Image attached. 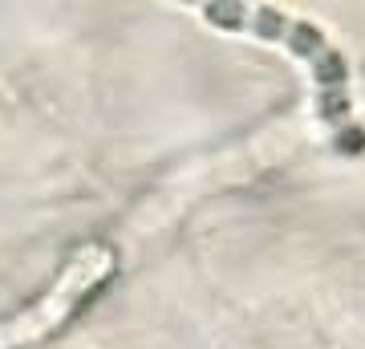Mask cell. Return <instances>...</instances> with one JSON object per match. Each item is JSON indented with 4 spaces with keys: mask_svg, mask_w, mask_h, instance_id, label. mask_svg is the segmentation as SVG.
Segmentation results:
<instances>
[{
    "mask_svg": "<svg viewBox=\"0 0 365 349\" xmlns=\"http://www.w3.org/2000/svg\"><path fill=\"white\" fill-rule=\"evenodd\" d=\"M313 69H317V81H321V93H341V86H345V61H341L337 53L329 49Z\"/></svg>",
    "mask_w": 365,
    "mask_h": 349,
    "instance_id": "2",
    "label": "cell"
},
{
    "mask_svg": "<svg viewBox=\"0 0 365 349\" xmlns=\"http://www.w3.org/2000/svg\"><path fill=\"white\" fill-rule=\"evenodd\" d=\"M110 268H114V256H110L102 244L81 248L78 256L69 260V268L57 276V285H53L33 309L16 313L13 321L0 325V349H16V345H25V341L45 337L53 325L66 321L69 313H73V305H78L93 285H102L106 276H110Z\"/></svg>",
    "mask_w": 365,
    "mask_h": 349,
    "instance_id": "1",
    "label": "cell"
}]
</instances>
